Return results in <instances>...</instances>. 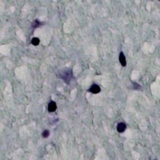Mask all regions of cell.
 I'll use <instances>...</instances> for the list:
<instances>
[{"label":"cell","instance_id":"cell-1","mask_svg":"<svg viewBox=\"0 0 160 160\" xmlns=\"http://www.w3.org/2000/svg\"><path fill=\"white\" fill-rule=\"evenodd\" d=\"M59 78H61L63 79L64 82H65L66 84H68L69 81L73 78V73L71 69H68V70H65L63 71L62 73H60V76Z\"/></svg>","mask_w":160,"mask_h":160},{"label":"cell","instance_id":"cell-2","mask_svg":"<svg viewBox=\"0 0 160 160\" xmlns=\"http://www.w3.org/2000/svg\"><path fill=\"white\" fill-rule=\"evenodd\" d=\"M88 91L93 94H97L101 91V88L98 85H93Z\"/></svg>","mask_w":160,"mask_h":160},{"label":"cell","instance_id":"cell-3","mask_svg":"<svg viewBox=\"0 0 160 160\" xmlns=\"http://www.w3.org/2000/svg\"><path fill=\"white\" fill-rule=\"evenodd\" d=\"M56 103L55 102H54V101H51V102L48 104V109L49 112H54V111H56Z\"/></svg>","mask_w":160,"mask_h":160},{"label":"cell","instance_id":"cell-4","mask_svg":"<svg viewBox=\"0 0 160 160\" xmlns=\"http://www.w3.org/2000/svg\"><path fill=\"white\" fill-rule=\"evenodd\" d=\"M119 60H120V63L123 66H126V57H125V54L123 52H121L120 53V56H119Z\"/></svg>","mask_w":160,"mask_h":160},{"label":"cell","instance_id":"cell-5","mask_svg":"<svg viewBox=\"0 0 160 160\" xmlns=\"http://www.w3.org/2000/svg\"><path fill=\"white\" fill-rule=\"evenodd\" d=\"M126 129V125L124 123H120L117 125V131L119 133H123Z\"/></svg>","mask_w":160,"mask_h":160},{"label":"cell","instance_id":"cell-6","mask_svg":"<svg viewBox=\"0 0 160 160\" xmlns=\"http://www.w3.org/2000/svg\"><path fill=\"white\" fill-rule=\"evenodd\" d=\"M41 25V22H39L38 19H36L32 23V27L33 28H36Z\"/></svg>","mask_w":160,"mask_h":160},{"label":"cell","instance_id":"cell-7","mask_svg":"<svg viewBox=\"0 0 160 160\" xmlns=\"http://www.w3.org/2000/svg\"><path fill=\"white\" fill-rule=\"evenodd\" d=\"M31 43L34 46H38L39 44V39L38 38H33L31 40Z\"/></svg>","mask_w":160,"mask_h":160},{"label":"cell","instance_id":"cell-8","mask_svg":"<svg viewBox=\"0 0 160 160\" xmlns=\"http://www.w3.org/2000/svg\"><path fill=\"white\" fill-rule=\"evenodd\" d=\"M49 131H48V130H45L42 133V136H43L44 138H47L49 136Z\"/></svg>","mask_w":160,"mask_h":160}]
</instances>
